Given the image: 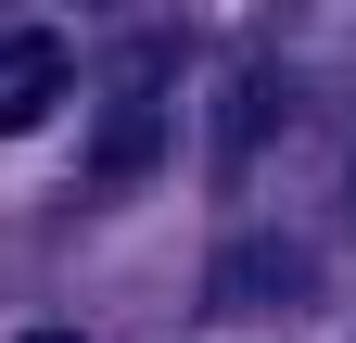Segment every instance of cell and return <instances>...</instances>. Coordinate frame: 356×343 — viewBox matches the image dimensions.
Listing matches in <instances>:
<instances>
[{
	"instance_id": "cell-1",
	"label": "cell",
	"mask_w": 356,
	"mask_h": 343,
	"mask_svg": "<svg viewBox=\"0 0 356 343\" xmlns=\"http://www.w3.org/2000/svg\"><path fill=\"white\" fill-rule=\"evenodd\" d=\"M64 90H76V51H64L51 26H13V38H0V140H26Z\"/></svg>"
},
{
	"instance_id": "cell-2",
	"label": "cell",
	"mask_w": 356,
	"mask_h": 343,
	"mask_svg": "<svg viewBox=\"0 0 356 343\" xmlns=\"http://www.w3.org/2000/svg\"><path fill=\"white\" fill-rule=\"evenodd\" d=\"M153 140H165V102H153V76H140V90L115 102V140H102V165H89V178H102V191H115V178H140Z\"/></svg>"
},
{
	"instance_id": "cell-3",
	"label": "cell",
	"mask_w": 356,
	"mask_h": 343,
	"mask_svg": "<svg viewBox=\"0 0 356 343\" xmlns=\"http://www.w3.org/2000/svg\"><path fill=\"white\" fill-rule=\"evenodd\" d=\"M267 292H305V254L293 242H242L229 267H216V306H267Z\"/></svg>"
},
{
	"instance_id": "cell-4",
	"label": "cell",
	"mask_w": 356,
	"mask_h": 343,
	"mask_svg": "<svg viewBox=\"0 0 356 343\" xmlns=\"http://www.w3.org/2000/svg\"><path fill=\"white\" fill-rule=\"evenodd\" d=\"M267 102H280V90H267V76H242V90H229V165L267 140Z\"/></svg>"
}]
</instances>
